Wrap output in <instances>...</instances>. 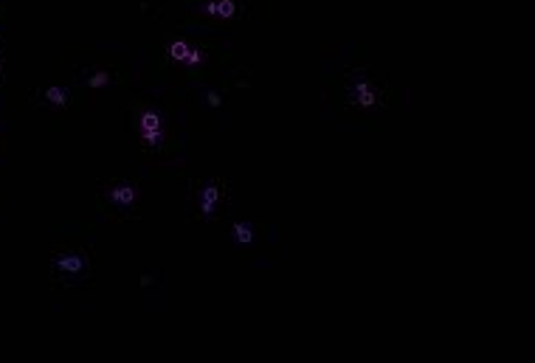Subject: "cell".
<instances>
[{
    "instance_id": "11",
    "label": "cell",
    "mask_w": 535,
    "mask_h": 363,
    "mask_svg": "<svg viewBox=\"0 0 535 363\" xmlns=\"http://www.w3.org/2000/svg\"><path fill=\"white\" fill-rule=\"evenodd\" d=\"M186 62H189V65H197V62H203V54L197 51V48H189V57H186Z\"/></svg>"
},
{
    "instance_id": "8",
    "label": "cell",
    "mask_w": 535,
    "mask_h": 363,
    "mask_svg": "<svg viewBox=\"0 0 535 363\" xmlns=\"http://www.w3.org/2000/svg\"><path fill=\"white\" fill-rule=\"evenodd\" d=\"M189 48H192L189 43H183V40H175V43L169 45V57H172V60H186V57H189Z\"/></svg>"
},
{
    "instance_id": "5",
    "label": "cell",
    "mask_w": 535,
    "mask_h": 363,
    "mask_svg": "<svg viewBox=\"0 0 535 363\" xmlns=\"http://www.w3.org/2000/svg\"><path fill=\"white\" fill-rule=\"evenodd\" d=\"M206 14H217V17H231L237 6H234V0H209L206 6H203Z\"/></svg>"
},
{
    "instance_id": "2",
    "label": "cell",
    "mask_w": 535,
    "mask_h": 363,
    "mask_svg": "<svg viewBox=\"0 0 535 363\" xmlns=\"http://www.w3.org/2000/svg\"><path fill=\"white\" fill-rule=\"evenodd\" d=\"M217 197H220V183L217 181H211L203 186L200 191V208H203V214H211L214 211V206H217Z\"/></svg>"
},
{
    "instance_id": "1",
    "label": "cell",
    "mask_w": 535,
    "mask_h": 363,
    "mask_svg": "<svg viewBox=\"0 0 535 363\" xmlns=\"http://www.w3.org/2000/svg\"><path fill=\"white\" fill-rule=\"evenodd\" d=\"M135 197H138V189H135L132 183H121V186L110 189V200H113V203H119V206H132V203H135Z\"/></svg>"
},
{
    "instance_id": "9",
    "label": "cell",
    "mask_w": 535,
    "mask_h": 363,
    "mask_svg": "<svg viewBox=\"0 0 535 363\" xmlns=\"http://www.w3.org/2000/svg\"><path fill=\"white\" fill-rule=\"evenodd\" d=\"M45 99L54 104H65L68 102V90H65V87H48V90H45Z\"/></svg>"
},
{
    "instance_id": "7",
    "label": "cell",
    "mask_w": 535,
    "mask_h": 363,
    "mask_svg": "<svg viewBox=\"0 0 535 363\" xmlns=\"http://www.w3.org/2000/svg\"><path fill=\"white\" fill-rule=\"evenodd\" d=\"M234 237H237V242L248 245V242L254 240V231H251V225L248 223H234Z\"/></svg>"
},
{
    "instance_id": "6",
    "label": "cell",
    "mask_w": 535,
    "mask_h": 363,
    "mask_svg": "<svg viewBox=\"0 0 535 363\" xmlns=\"http://www.w3.org/2000/svg\"><path fill=\"white\" fill-rule=\"evenodd\" d=\"M141 130L144 132H161L158 113H144V116H141Z\"/></svg>"
},
{
    "instance_id": "13",
    "label": "cell",
    "mask_w": 535,
    "mask_h": 363,
    "mask_svg": "<svg viewBox=\"0 0 535 363\" xmlns=\"http://www.w3.org/2000/svg\"><path fill=\"white\" fill-rule=\"evenodd\" d=\"M209 104H214V107H217V104H220V93H214V90H211V93H209Z\"/></svg>"
},
{
    "instance_id": "4",
    "label": "cell",
    "mask_w": 535,
    "mask_h": 363,
    "mask_svg": "<svg viewBox=\"0 0 535 363\" xmlns=\"http://www.w3.org/2000/svg\"><path fill=\"white\" fill-rule=\"evenodd\" d=\"M352 99L358 104H363V107H372V104L377 102V90L369 85V82H360V85L352 87Z\"/></svg>"
},
{
    "instance_id": "12",
    "label": "cell",
    "mask_w": 535,
    "mask_h": 363,
    "mask_svg": "<svg viewBox=\"0 0 535 363\" xmlns=\"http://www.w3.org/2000/svg\"><path fill=\"white\" fill-rule=\"evenodd\" d=\"M144 141L152 147V144H158V141H161V132H144Z\"/></svg>"
},
{
    "instance_id": "10",
    "label": "cell",
    "mask_w": 535,
    "mask_h": 363,
    "mask_svg": "<svg viewBox=\"0 0 535 363\" xmlns=\"http://www.w3.org/2000/svg\"><path fill=\"white\" fill-rule=\"evenodd\" d=\"M107 79H110V73H107V70H99V73H93V76L88 79V85L90 87H102V85H107Z\"/></svg>"
},
{
    "instance_id": "3",
    "label": "cell",
    "mask_w": 535,
    "mask_h": 363,
    "mask_svg": "<svg viewBox=\"0 0 535 363\" xmlns=\"http://www.w3.org/2000/svg\"><path fill=\"white\" fill-rule=\"evenodd\" d=\"M57 268L65 270V273H79V270H85V256L82 253H59Z\"/></svg>"
}]
</instances>
